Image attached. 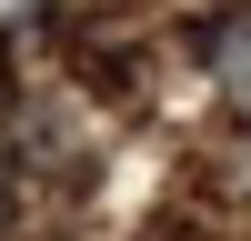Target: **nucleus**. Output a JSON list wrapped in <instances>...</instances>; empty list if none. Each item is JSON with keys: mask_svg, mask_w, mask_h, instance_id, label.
<instances>
[{"mask_svg": "<svg viewBox=\"0 0 251 241\" xmlns=\"http://www.w3.org/2000/svg\"><path fill=\"white\" fill-rule=\"evenodd\" d=\"M10 221H20V171L0 161V241H10Z\"/></svg>", "mask_w": 251, "mask_h": 241, "instance_id": "obj_2", "label": "nucleus"}, {"mask_svg": "<svg viewBox=\"0 0 251 241\" xmlns=\"http://www.w3.org/2000/svg\"><path fill=\"white\" fill-rule=\"evenodd\" d=\"M211 80H221V100H231V111H251V10L211 30Z\"/></svg>", "mask_w": 251, "mask_h": 241, "instance_id": "obj_1", "label": "nucleus"}]
</instances>
